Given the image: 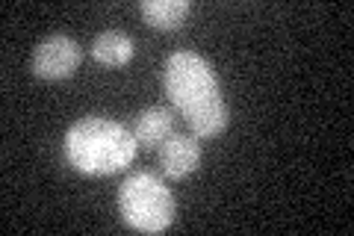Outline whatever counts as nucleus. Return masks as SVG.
Returning a JSON list of instances; mask_svg holds the SVG:
<instances>
[{
	"label": "nucleus",
	"mask_w": 354,
	"mask_h": 236,
	"mask_svg": "<svg viewBox=\"0 0 354 236\" xmlns=\"http://www.w3.org/2000/svg\"><path fill=\"white\" fill-rule=\"evenodd\" d=\"M157 160L165 177H189L198 165H201V145L198 136H186V133H171L160 148H157Z\"/></svg>",
	"instance_id": "39448f33"
},
{
	"label": "nucleus",
	"mask_w": 354,
	"mask_h": 236,
	"mask_svg": "<svg viewBox=\"0 0 354 236\" xmlns=\"http://www.w3.org/2000/svg\"><path fill=\"white\" fill-rule=\"evenodd\" d=\"M142 18L157 30H177L183 27L186 15H189V3L186 0H145L139 6Z\"/></svg>",
	"instance_id": "6e6552de"
},
{
	"label": "nucleus",
	"mask_w": 354,
	"mask_h": 236,
	"mask_svg": "<svg viewBox=\"0 0 354 236\" xmlns=\"http://www.w3.org/2000/svg\"><path fill=\"white\" fill-rule=\"evenodd\" d=\"M121 216L139 233H160L174 221V198L157 174L136 172L118 189Z\"/></svg>",
	"instance_id": "7ed1b4c3"
},
{
	"label": "nucleus",
	"mask_w": 354,
	"mask_h": 236,
	"mask_svg": "<svg viewBox=\"0 0 354 236\" xmlns=\"http://www.w3.org/2000/svg\"><path fill=\"white\" fill-rule=\"evenodd\" d=\"M165 92L192 127V136L209 139L227 127L230 112L221 98V86L201 53L177 51L165 60Z\"/></svg>",
	"instance_id": "f257e3e1"
},
{
	"label": "nucleus",
	"mask_w": 354,
	"mask_h": 236,
	"mask_svg": "<svg viewBox=\"0 0 354 236\" xmlns=\"http://www.w3.org/2000/svg\"><path fill=\"white\" fill-rule=\"evenodd\" d=\"M83 51L71 36H48L32 53V74L41 80H65L77 71Z\"/></svg>",
	"instance_id": "20e7f679"
},
{
	"label": "nucleus",
	"mask_w": 354,
	"mask_h": 236,
	"mask_svg": "<svg viewBox=\"0 0 354 236\" xmlns=\"http://www.w3.org/2000/svg\"><path fill=\"white\" fill-rule=\"evenodd\" d=\"M171 133H174V112L165 107H148L133 118V136H136L142 148L157 151Z\"/></svg>",
	"instance_id": "423d86ee"
},
{
	"label": "nucleus",
	"mask_w": 354,
	"mask_h": 236,
	"mask_svg": "<svg viewBox=\"0 0 354 236\" xmlns=\"http://www.w3.org/2000/svg\"><path fill=\"white\" fill-rule=\"evenodd\" d=\"M133 53H136V44H133L127 33H118V30H106L92 42V56L101 65H109V69L130 62Z\"/></svg>",
	"instance_id": "0eeeda50"
},
{
	"label": "nucleus",
	"mask_w": 354,
	"mask_h": 236,
	"mask_svg": "<svg viewBox=\"0 0 354 236\" xmlns=\"http://www.w3.org/2000/svg\"><path fill=\"white\" fill-rule=\"evenodd\" d=\"M136 148H139V142L130 127L118 125L113 118H101V116L80 118L77 125L68 127L65 142H62L68 165L74 172L88 174V177L121 172L136 156Z\"/></svg>",
	"instance_id": "f03ea898"
}]
</instances>
